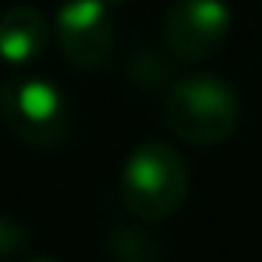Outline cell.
I'll use <instances>...</instances> for the list:
<instances>
[{
  "mask_svg": "<svg viewBox=\"0 0 262 262\" xmlns=\"http://www.w3.org/2000/svg\"><path fill=\"white\" fill-rule=\"evenodd\" d=\"M49 43V21L37 6H12L0 15V58L28 64Z\"/></svg>",
  "mask_w": 262,
  "mask_h": 262,
  "instance_id": "8992f818",
  "label": "cell"
},
{
  "mask_svg": "<svg viewBox=\"0 0 262 262\" xmlns=\"http://www.w3.org/2000/svg\"><path fill=\"white\" fill-rule=\"evenodd\" d=\"M31 244V235L28 229L12 220V216H0V259H15L28 250Z\"/></svg>",
  "mask_w": 262,
  "mask_h": 262,
  "instance_id": "9c48e42d",
  "label": "cell"
},
{
  "mask_svg": "<svg viewBox=\"0 0 262 262\" xmlns=\"http://www.w3.org/2000/svg\"><path fill=\"white\" fill-rule=\"evenodd\" d=\"M171 76V64L159 55V52H137L134 58H131V79L137 82V85H146V89H152V85H159L162 79H168Z\"/></svg>",
  "mask_w": 262,
  "mask_h": 262,
  "instance_id": "ba28073f",
  "label": "cell"
},
{
  "mask_svg": "<svg viewBox=\"0 0 262 262\" xmlns=\"http://www.w3.org/2000/svg\"><path fill=\"white\" fill-rule=\"evenodd\" d=\"M107 259L110 262H159L162 247L152 235L140 232L137 226H116L107 235Z\"/></svg>",
  "mask_w": 262,
  "mask_h": 262,
  "instance_id": "52a82bcc",
  "label": "cell"
},
{
  "mask_svg": "<svg viewBox=\"0 0 262 262\" xmlns=\"http://www.w3.org/2000/svg\"><path fill=\"white\" fill-rule=\"evenodd\" d=\"M25 262H58L55 256H28Z\"/></svg>",
  "mask_w": 262,
  "mask_h": 262,
  "instance_id": "30bf717a",
  "label": "cell"
},
{
  "mask_svg": "<svg viewBox=\"0 0 262 262\" xmlns=\"http://www.w3.org/2000/svg\"><path fill=\"white\" fill-rule=\"evenodd\" d=\"M61 55L79 70L101 67L113 52V21L101 0H67L55 15Z\"/></svg>",
  "mask_w": 262,
  "mask_h": 262,
  "instance_id": "5b68a950",
  "label": "cell"
},
{
  "mask_svg": "<svg viewBox=\"0 0 262 262\" xmlns=\"http://www.w3.org/2000/svg\"><path fill=\"white\" fill-rule=\"evenodd\" d=\"M229 28L226 0H177L165 18V46L180 61H207L223 49Z\"/></svg>",
  "mask_w": 262,
  "mask_h": 262,
  "instance_id": "277c9868",
  "label": "cell"
},
{
  "mask_svg": "<svg viewBox=\"0 0 262 262\" xmlns=\"http://www.w3.org/2000/svg\"><path fill=\"white\" fill-rule=\"evenodd\" d=\"M241 119L238 95L216 76H189L171 85L165 98V122L192 146L226 143Z\"/></svg>",
  "mask_w": 262,
  "mask_h": 262,
  "instance_id": "7a4b0ae2",
  "label": "cell"
},
{
  "mask_svg": "<svg viewBox=\"0 0 262 262\" xmlns=\"http://www.w3.org/2000/svg\"><path fill=\"white\" fill-rule=\"evenodd\" d=\"M0 122L34 149H55L70 134V104L49 79L9 76L0 82Z\"/></svg>",
  "mask_w": 262,
  "mask_h": 262,
  "instance_id": "3957f363",
  "label": "cell"
},
{
  "mask_svg": "<svg viewBox=\"0 0 262 262\" xmlns=\"http://www.w3.org/2000/svg\"><path fill=\"white\" fill-rule=\"evenodd\" d=\"M119 192L125 210L143 223H159L174 216L189 192L186 162L168 143L146 140L122 165Z\"/></svg>",
  "mask_w": 262,
  "mask_h": 262,
  "instance_id": "6da1fadb",
  "label": "cell"
},
{
  "mask_svg": "<svg viewBox=\"0 0 262 262\" xmlns=\"http://www.w3.org/2000/svg\"><path fill=\"white\" fill-rule=\"evenodd\" d=\"M107 9H116V6H122V3H128V0H101Z\"/></svg>",
  "mask_w": 262,
  "mask_h": 262,
  "instance_id": "8fae6325",
  "label": "cell"
}]
</instances>
